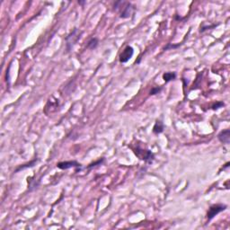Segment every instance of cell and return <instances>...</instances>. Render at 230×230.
<instances>
[{
  "instance_id": "15",
  "label": "cell",
  "mask_w": 230,
  "mask_h": 230,
  "mask_svg": "<svg viewBox=\"0 0 230 230\" xmlns=\"http://www.w3.org/2000/svg\"><path fill=\"white\" fill-rule=\"evenodd\" d=\"M182 44L179 43V44H176V45H175V44H171V43H168L165 47V49L164 50H169V49H176V48H178L179 46H181Z\"/></svg>"
},
{
  "instance_id": "6",
  "label": "cell",
  "mask_w": 230,
  "mask_h": 230,
  "mask_svg": "<svg viewBox=\"0 0 230 230\" xmlns=\"http://www.w3.org/2000/svg\"><path fill=\"white\" fill-rule=\"evenodd\" d=\"M58 168L61 170H67L70 168H81V165L77 161H65V162H59L57 164Z\"/></svg>"
},
{
  "instance_id": "2",
  "label": "cell",
  "mask_w": 230,
  "mask_h": 230,
  "mask_svg": "<svg viewBox=\"0 0 230 230\" xmlns=\"http://www.w3.org/2000/svg\"><path fill=\"white\" fill-rule=\"evenodd\" d=\"M81 32L77 29V28H75L68 36H67V38H66V45H67V50L68 51H69L72 48H73V46L77 43V42H78V40L81 38Z\"/></svg>"
},
{
  "instance_id": "4",
  "label": "cell",
  "mask_w": 230,
  "mask_h": 230,
  "mask_svg": "<svg viewBox=\"0 0 230 230\" xmlns=\"http://www.w3.org/2000/svg\"><path fill=\"white\" fill-rule=\"evenodd\" d=\"M227 208V205L225 204H214L209 207L208 211L207 213V219L208 221H210L211 219H213L218 214H219L220 212L224 211Z\"/></svg>"
},
{
  "instance_id": "13",
  "label": "cell",
  "mask_w": 230,
  "mask_h": 230,
  "mask_svg": "<svg viewBox=\"0 0 230 230\" xmlns=\"http://www.w3.org/2000/svg\"><path fill=\"white\" fill-rule=\"evenodd\" d=\"M103 161H104V159H103V158H102V159H99L98 161L95 162L94 164H91V165H89L87 166V169H91V168H93V167H95V166H97V165H101Z\"/></svg>"
},
{
  "instance_id": "14",
  "label": "cell",
  "mask_w": 230,
  "mask_h": 230,
  "mask_svg": "<svg viewBox=\"0 0 230 230\" xmlns=\"http://www.w3.org/2000/svg\"><path fill=\"white\" fill-rule=\"evenodd\" d=\"M222 106H224V102H216L212 105V110H218L219 108H221Z\"/></svg>"
},
{
  "instance_id": "3",
  "label": "cell",
  "mask_w": 230,
  "mask_h": 230,
  "mask_svg": "<svg viewBox=\"0 0 230 230\" xmlns=\"http://www.w3.org/2000/svg\"><path fill=\"white\" fill-rule=\"evenodd\" d=\"M135 155L140 159L145 161L146 163H152L155 158V155L152 151L148 150V149H143L139 147H138L135 150H134Z\"/></svg>"
},
{
  "instance_id": "7",
  "label": "cell",
  "mask_w": 230,
  "mask_h": 230,
  "mask_svg": "<svg viewBox=\"0 0 230 230\" xmlns=\"http://www.w3.org/2000/svg\"><path fill=\"white\" fill-rule=\"evenodd\" d=\"M218 140L223 144H229L230 142V130L229 129H224L220 131L218 135Z\"/></svg>"
},
{
  "instance_id": "11",
  "label": "cell",
  "mask_w": 230,
  "mask_h": 230,
  "mask_svg": "<svg viewBox=\"0 0 230 230\" xmlns=\"http://www.w3.org/2000/svg\"><path fill=\"white\" fill-rule=\"evenodd\" d=\"M37 161V159H34L33 161H32L30 164H27V165H22V166H20V167H18L17 169H15V173H17V172H19V171H21V170H24V169H25V168H28V167H32V166H33V165L35 164V162Z\"/></svg>"
},
{
  "instance_id": "1",
  "label": "cell",
  "mask_w": 230,
  "mask_h": 230,
  "mask_svg": "<svg viewBox=\"0 0 230 230\" xmlns=\"http://www.w3.org/2000/svg\"><path fill=\"white\" fill-rule=\"evenodd\" d=\"M114 9L120 10V17L123 18V19L129 18L131 16V15L133 14V10H134L133 5L130 3L124 2V1L115 2Z\"/></svg>"
},
{
  "instance_id": "10",
  "label": "cell",
  "mask_w": 230,
  "mask_h": 230,
  "mask_svg": "<svg viewBox=\"0 0 230 230\" xmlns=\"http://www.w3.org/2000/svg\"><path fill=\"white\" fill-rule=\"evenodd\" d=\"M176 78V73L175 72H165L163 75V79L165 83H168L170 81H173Z\"/></svg>"
},
{
  "instance_id": "16",
  "label": "cell",
  "mask_w": 230,
  "mask_h": 230,
  "mask_svg": "<svg viewBox=\"0 0 230 230\" xmlns=\"http://www.w3.org/2000/svg\"><path fill=\"white\" fill-rule=\"evenodd\" d=\"M217 26V25H203L202 27H201V30H200V32H205L206 30H209V29H212V28H214V27H216Z\"/></svg>"
},
{
  "instance_id": "8",
  "label": "cell",
  "mask_w": 230,
  "mask_h": 230,
  "mask_svg": "<svg viewBox=\"0 0 230 230\" xmlns=\"http://www.w3.org/2000/svg\"><path fill=\"white\" fill-rule=\"evenodd\" d=\"M165 128V125L161 121H157L153 127V132L155 134H160L164 131Z\"/></svg>"
},
{
  "instance_id": "5",
  "label": "cell",
  "mask_w": 230,
  "mask_h": 230,
  "mask_svg": "<svg viewBox=\"0 0 230 230\" xmlns=\"http://www.w3.org/2000/svg\"><path fill=\"white\" fill-rule=\"evenodd\" d=\"M133 54H134V49L131 46H127L120 54V58H119L120 62L121 63H127L132 58Z\"/></svg>"
},
{
  "instance_id": "9",
  "label": "cell",
  "mask_w": 230,
  "mask_h": 230,
  "mask_svg": "<svg viewBox=\"0 0 230 230\" xmlns=\"http://www.w3.org/2000/svg\"><path fill=\"white\" fill-rule=\"evenodd\" d=\"M98 43H99V40L97 38H92L88 41L87 42V45H86V48L89 49V50H95L97 48L98 46Z\"/></svg>"
},
{
  "instance_id": "12",
  "label": "cell",
  "mask_w": 230,
  "mask_h": 230,
  "mask_svg": "<svg viewBox=\"0 0 230 230\" xmlns=\"http://www.w3.org/2000/svg\"><path fill=\"white\" fill-rule=\"evenodd\" d=\"M162 89H163V86H156V87H153V88L150 90L149 95H157V94H159V93L162 91Z\"/></svg>"
},
{
  "instance_id": "17",
  "label": "cell",
  "mask_w": 230,
  "mask_h": 230,
  "mask_svg": "<svg viewBox=\"0 0 230 230\" xmlns=\"http://www.w3.org/2000/svg\"><path fill=\"white\" fill-rule=\"evenodd\" d=\"M85 2L84 1V2H81V1H78V4H80V5H83V4H85Z\"/></svg>"
}]
</instances>
